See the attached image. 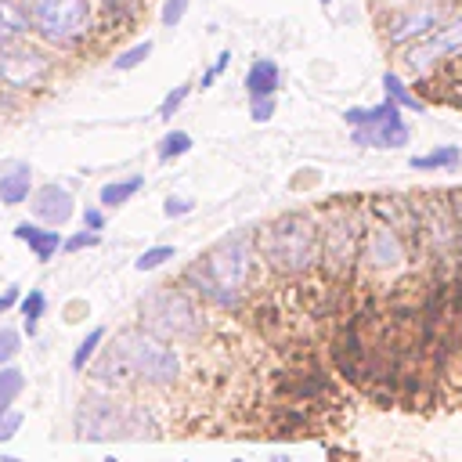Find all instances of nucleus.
I'll return each mask as SVG.
<instances>
[{
  "label": "nucleus",
  "instance_id": "1a4fd4ad",
  "mask_svg": "<svg viewBox=\"0 0 462 462\" xmlns=\"http://www.w3.org/2000/svg\"><path fill=\"white\" fill-rule=\"evenodd\" d=\"M141 408L126 404V401H116L112 393H87L79 401V415H76V426L87 440H105V437H130L137 426H134V415Z\"/></svg>",
  "mask_w": 462,
  "mask_h": 462
},
{
  "label": "nucleus",
  "instance_id": "ddd939ff",
  "mask_svg": "<svg viewBox=\"0 0 462 462\" xmlns=\"http://www.w3.org/2000/svg\"><path fill=\"white\" fill-rule=\"evenodd\" d=\"M29 209L40 224L47 227H65L72 217H76V199L65 184L58 180H47V184H36L32 195H29Z\"/></svg>",
  "mask_w": 462,
  "mask_h": 462
},
{
  "label": "nucleus",
  "instance_id": "a878e982",
  "mask_svg": "<svg viewBox=\"0 0 462 462\" xmlns=\"http://www.w3.org/2000/svg\"><path fill=\"white\" fill-rule=\"evenodd\" d=\"M173 256H177L173 245H152V249H144V253L134 260V271H141V274H144V271H159V267H162L166 260H173Z\"/></svg>",
  "mask_w": 462,
  "mask_h": 462
},
{
  "label": "nucleus",
  "instance_id": "f8f14e48",
  "mask_svg": "<svg viewBox=\"0 0 462 462\" xmlns=\"http://www.w3.org/2000/svg\"><path fill=\"white\" fill-rule=\"evenodd\" d=\"M437 25H444V7L422 0V4H408V7L393 11L383 25V36L390 47H401V43H415V40L430 36Z\"/></svg>",
  "mask_w": 462,
  "mask_h": 462
},
{
  "label": "nucleus",
  "instance_id": "c85d7f7f",
  "mask_svg": "<svg viewBox=\"0 0 462 462\" xmlns=\"http://www.w3.org/2000/svg\"><path fill=\"white\" fill-rule=\"evenodd\" d=\"M97 7L105 14H112V18H137L144 0H97Z\"/></svg>",
  "mask_w": 462,
  "mask_h": 462
},
{
  "label": "nucleus",
  "instance_id": "2f4dec72",
  "mask_svg": "<svg viewBox=\"0 0 462 462\" xmlns=\"http://www.w3.org/2000/svg\"><path fill=\"white\" fill-rule=\"evenodd\" d=\"M101 242V231H79V235H69L65 238V245H61V253H79V249H90V245H97Z\"/></svg>",
  "mask_w": 462,
  "mask_h": 462
},
{
  "label": "nucleus",
  "instance_id": "f03ea898",
  "mask_svg": "<svg viewBox=\"0 0 462 462\" xmlns=\"http://www.w3.org/2000/svg\"><path fill=\"white\" fill-rule=\"evenodd\" d=\"M105 386H173L180 379V354L173 350V343L159 339L155 332H148L144 325H123L108 346L101 350L97 365L87 372Z\"/></svg>",
  "mask_w": 462,
  "mask_h": 462
},
{
  "label": "nucleus",
  "instance_id": "4be33fe9",
  "mask_svg": "<svg viewBox=\"0 0 462 462\" xmlns=\"http://www.w3.org/2000/svg\"><path fill=\"white\" fill-rule=\"evenodd\" d=\"M18 310H22V328H25L29 336H36V325H40V318H43V310H47V292H43V289H29V292L18 300Z\"/></svg>",
  "mask_w": 462,
  "mask_h": 462
},
{
  "label": "nucleus",
  "instance_id": "412c9836",
  "mask_svg": "<svg viewBox=\"0 0 462 462\" xmlns=\"http://www.w3.org/2000/svg\"><path fill=\"white\" fill-rule=\"evenodd\" d=\"M188 152H191V134L188 130H166L159 137V144H155V159L159 162H173V159H180Z\"/></svg>",
  "mask_w": 462,
  "mask_h": 462
},
{
  "label": "nucleus",
  "instance_id": "7c9ffc66",
  "mask_svg": "<svg viewBox=\"0 0 462 462\" xmlns=\"http://www.w3.org/2000/svg\"><path fill=\"white\" fill-rule=\"evenodd\" d=\"M184 14H188V0H162L159 18H162L166 29H177V25L184 22Z\"/></svg>",
  "mask_w": 462,
  "mask_h": 462
},
{
  "label": "nucleus",
  "instance_id": "0eeeda50",
  "mask_svg": "<svg viewBox=\"0 0 462 462\" xmlns=\"http://www.w3.org/2000/svg\"><path fill=\"white\" fill-rule=\"evenodd\" d=\"M346 126H350V141L357 148H379V152H397L411 141V130L401 116V105H393L390 97L379 101V105H354L343 112Z\"/></svg>",
  "mask_w": 462,
  "mask_h": 462
},
{
  "label": "nucleus",
  "instance_id": "c9c22d12",
  "mask_svg": "<svg viewBox=\"0 0 462 462\" xmlns=\"http://www.w3.org/2000/svg\"><path fill=\"white\" fill-rule=\"evenodd\" d=\"M105 220H108V217H105L101 206H87V209H83V227H87V231H101Z\"/></svg>",
  "mask_w": 462,
  "mask_h": 462
},
{
  "label": "nucleus",
  "instance_id": "473e14b6",
  "mask_svg": "<svg viewBox=\"0 0 462 462\" xmlns=\"http://www.w3.org/2000/svg\"><path fill=\"white\" fill-rule=\"evenodd\" d=\"M227 65H231V51H220V54H217V61H213V65L202 72V83H199V87H202V90H209V87H213V83L224 76V69H227Z\"/></svg>",
  "mask_w": 462,
  "mask_h": 462
},
{
  "label": "nucleus",
  "instance_id": "4c0bfd02",
  "mask_svg": "<svg viewBox=\"0 0 462 462\" xmlns=\"http://www.w3.org/2000/svg\"><path fill=\"white\" fill-rule=\"evenodd\" d=\"M451 199H455L451 209H455V231H458V253H462V191H455Z\"/></svg>",
  "mask_w": 462,
  "mask_h": 462
},
{
  "label": "nucleus",
  "instance_id": "dca6fc26",
  "mask_svg": "<svg viewBox=\"0 0 462 462\" xmlns=\"http://www.w3.org/2000/svg\"><path fill=\"white\" fill-rule=\"evenodd\" d=\"M282 87V69L274 58H253V65L245 69V94L249 101L256 97H274Z\"/></svg>",
  "mask_w": 462,
  "mask_h": 462
},
{
  "label": "nucleus",
  "instance_id": "f704fd0d",
  "mask_svg": "<svg viewBox=\"0 0 462 462\" xmlns=\"http://www.w3.org/2000/svg\"><path fill=\"white\" fill-rule=\"evenodd\" d=\"M274 108H278L274 97H256V101H249V116H253L256 123H267V119L274 116Z\"/></svg>",
  "mask_w": 462,
  "mask_h": 462
},
{
  "label": "nucleus",
  "instance_id": "423d86ee",
  "mask_svg": "<svg viewBox=\"0 0 462 462\" xmlns=\"http://www.w3.org/2000/svg\"><path fill=\"white\" fill-rule=\"evenodd\" d=\"M32 36L43 47L69 51L79 47L94 32V4L90 0H22Z\"/></svg>",
  "mask_w": 462,
  "mask_h": 462
},
{
  "label": "nucleus",
  "instance_id": "58836bf2",
  "mask_svg": "<svg viewBox=\"0 0 462 462\" xmlns=\"http://www.w3.org/2000/svg\"><path fill=\"white\" fill-rule=\"evenodd\" d=\"M318 4H332V0H318Z\"/></svg>",
  "mask_w": 462,
  "mask_h": 462
},
{
  "label": "nucleus",
  "instance_id": "2eb2a0df",
  "mask_svg": "<svg viewBox=\"0 0 462 462\" xmlns=\"http://www.w3.org/2000/svg\"><path fill=\"white\" fill-rule=\"evenodd\" d=\"M32 166L22 159H4L0 162V202L4 206H22L32 195Z\"/></svg>",
  "mask_w": 462,
  "mask_h": 462
},
{
  "label": "nucleus",
  "instance_id": "c756f323",
  "mask_svg": "<svg viewBox=\"0 0 462 462\" xmlns=\"http://www.w3.org/2000/svg\"><path fill=\"white\" fill-rule=\"evenodd\" d=\"M22 422H25V415L11 404V408H0V444H7V440H14V433L22 430Z\"/></svg>",
  "mask_w": 462,
  "mask_h": 462
},
{
  "label": "nucleus",
  "instance_id": "6ab92c4d",
  "mask_svg": "<svg viewBox=\"0 0 462 462\" xmlns=\"http://www.w3.org/2000/svg\"><path fill=\"white\" fill-rule=\"evenodd\" d=\"M108 339V332L101 328V325H94L79 343H76V350H72V357H69V365H72V372H87V365L97 357V350H101V343Z\"/></svg>",
  "mask_w": 462,
  "mask_h": 462
},
{
  "label": "nucleus",
  "instance_id": "72a5a7b5",
  "mask_svg": "<svg viewBox=\"0 0 462 462\" xmlns=\"http://www.w3.org/2000/svg\"><path fill=\"white\" fill-rule=\"evenodd\" d=\"M191 209H195V202L184 199V195H166V199H162V213H166L170 220H173V217H188Z\"/></svg>",
  "mask_w": 462,
  "mask_h": 462
},
{
  "label": "nucleus",
  "instance_id": "20e7f679",
  "mask_svg": "<svg viewBox=\"0 0 462 462\" xmlns=\"http://www.w3.org/2000/svg\"><path fill=\"white\" fill-rule=\"evenodd\" d=\"M137 325L166 343H199L206 336V307L180 282L155 285L137 307Z\"/></svg>",
  "mask_w": 462,
  "mask_h": 462
},
{
  "label": "nucleus",
  "instance_id": "6e6552de",
  "mask_svg": "<svg viewBox=\"0 0 462 462\" xmlns=\"http://www.w3.org/2000/svg\"><path fill=\"white\" fill-rule=\"evenodd\" d=\"M54 58L47 47L40 43H11V47H0V90H11V94H32L40 87H47V79L54 76Z\"/></svg>",
  "mask_w": 462,
  "mask_h": 462
},
{
  "label": "nucleus",
  "instance_id": "39448f33",
  "mask_svg": "<svg viewBox=\"0 0 462 462\" xmlns=\"http://www.w3.org/2000/svg\"><path fill=\"white\" fill-rule=\"evenodd\" d=\"M332 202L336 206H328L325 213H318V220H321V271L328 278H339L343 282L361 263L365 217L346 199H332Z\"/></svg>",
  "mask_w": 462,
  "mask_h": 462
},
{
  "label": "nucleus",
  "instance_id": "a211bd4d",
  "mask_svg": "<svg viewBox=\"0 0 462 462\" xmlns=\"http://www.w3.org/2000/svg\"><path fill=\"white\" fill-rule=\"evenodd\" d=\"M141 188H144V173L116 177V180L101 184V191H97V206H101V209H119V206H126Z\"/></svg>",
  "mask_w": 462,
  "mask_h": 462
},
{
  "label": "nucleus",
  "instance_id": "393cba45",
  "mask_svg": "<svg viewBox=\"0 0 462 462\" xmlns=\"http://www.w3.org/2000/svg\"><path fill=\"white\" fill-rule=\"evenodd\" d=\"M152 47H155L152 40H137L134 47H126V51H119V54L112 58V69H116V72H134L137 65H144V61L152 58Z\"/></svg>",
  "mask_w": 462,
  "mask_h": 462
},
{
  "label": "nucleus",
  "instance_id": "4468645a",
  "mask_svg": "<svg viewBox=\"0 0 462 462\" xmlns=\"http://www.w3.org/2000/svg\"><path fill=\"white\" fill-rule=\"evenodd\" d=\"M14 238L25 242L40 263L54 260V256L61 253V245H65V235H61L58 227L40 224V220H18V224H14Z\"/></svg>",
  "mask_w": 462,
  "mask_h": 462
},
{
  "label": "nucleus",
  "instance_id": "9d476101",
  "mask_svg": "<svg viewBox=\"0 0 462 462\" xmlns=\"http://www.w3.org/2000/svg\"><path fill=\"white\" fill-rule=\"evenodd\" d=\"M408 260V235L397 231L393 224L372 217L365 220V238H361V267L375 271V274H386V271H397L404 267Z\"/></svg>",
  "mask_w": 462,
  "mask_h": 462
},
{
  "label": "nucleus",
  "instance_id": "b1692460",
  "mask_svg": "<svg viewBox=\"0 0 462 462\" xmlns=\"http://www.w3.org/2000/svg\"><path fill=\"white\" fill-rule=\"evenodd\" d=\"M22 393H25V372L18 365H4L0 368V408H11Z\"/></svg>",
  "mask_w": 462,
  "mask_h": 462
},
{
  "label": "nucleus",
  "instance_id": "5701e85b",
  "mask_svg": "<svg viewBox=\"0 0 462 462\" xmlns=\"http://www.w3.org/2000/svg\"><path fill=\"white\" fill-rule=\"evenodd\" d=\"M383 90H386V97H390L393 105H401V108H411V112H419V108H422V101L411 94L408 79H404V76H397V72H383Z\"/></svg>",
  "mask_w": 462,
  "mask_h": 462
},
{
  "label": "nucleus",
  "instance_id": "cd10ccee",
  "mask_svg": "<svg viewBox=\"0 0 462 462\" xmlns=\"http://www.w3.org/2000/svg\"><path fill=\"white\" fill-rule=\"evenodd\" d=\"M188 97H191V83L173 87V90H170V94L159 101V112H155V116H159V119H173V112H177V108H180Z\"/></svg>",
  "mask_w": 462,
  "mask_h": 462
},
{
  "label": "nucleus",
  "instance_id": "f3484780",
  "mask_svg": "<svg viewBox=\"0 0 462 462\" xmlns=\"http://www.w3.org/2000/svg\"><path fill=\"white\" fill-rule=\"evenodd\" d=\"M29 32H32V25L25 14V4L22 0H0V47L22 43V40H29Z\"/></svg>",
  "mask_w": 462,
  "mask_h": 462
},
{
  "label": "nucleus",
  "instance_id": "bb28decb",
  "mask_svg": "<svg viewBox=\"0 0 462 462\" xmlns=\"http://www.w3.org/2000/svg\"><path fill=\"white\" fill-rule=\"evenodd\" d=\"M18 350H22V332L11 325H0V368L11 365L18 357Z\"/></svg>",
  "mask_w": 462,
  "mask_h": 462
},
{
  "label": "nucleus",
  "instance_id": "7ed1b4c3",
  "mask_svg": "<svg viewBox=\"0 0 462 462\" xmlns=\"http://www.w3.org/2000/svg\"><path fill=\"white\" fill-rule=\"evenodd\" d=\"M260 263L278 278H307L321 267V220L310 209L274 217L256 231Z\"/></svg>",
  "mask_w": 462,
  "mask_h": 462
},
{
  "label": "nucleus",
  "instance_id": "aec40b11",
  "mask_svg": "<svg viewBox=\"0 0 462 462\" xmlns=\"http://www.w3.org/2000/svg\"><path fill=\"white\" fill-rule=\"evenodd\" d=\"M458 162H462V148L458 144H440V148H433L426 155H415L411 170H451Z\"/></svg>",
  "mask_w": 462,
  "mask_h": 462
},
{
  "label": "nucleus",
  "instance_id": "e433bc0d",
  "mask_svg": "<svg viewBox=\"0 0 462 462\" xmlns=\"http://www.w3.org/2000/svg\"><path fill=\"white\" fill-rule=\"evenodd\" d=\"M18 300H22V289H18V285H7V289L0 292V314H7L11 307H18Z\"/></svg>",
  "mask_w": 462,
  "mask_h": 462
},
{
  "label": "nucleus",
  "instance_id": "9b49d317",
  "mask_svg": "<svg viewBox=\"0 0 462 462\" xmlns=\"http://www.w3.org/2000/svg\"><path fill=\"white\" fill-rule=\"evenodd\" d=\"M448 54H462V14L451 18V22H444V25H437L430 36L408 43V51H404V69H408L411 76H430Z\"/></svg>",
  "mask_w": 462,
  "mask_h": 462
},
{
  "label": "nucleus",
  "instance_id": "f257e3e1",
  "mask_svg": "<svg viewBox=\"0 0 462 462\" xmlns=\"http://www.w3.org/2000/svg\"><path fill=\"white\" fill-rule=\"evenodd\" d=\"M256 235H224L177 278L191 296L220 310H242L256 278Z\"/></svg>",
  "mask_w": 462,
  "mask_h": 462
}]
</instances>
